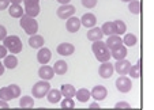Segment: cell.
<instances>
[{"label":"cell","mask_w":154,"mask_h":110,"mask_svg":"<svg viewBox=\"0 0 154 110\" xmlns=\"http://www.w3.org/2000/svg\"><path fill=\"white\" fill-rule=\"evenodd\" d=\"M91 50H93L96 58L100 61V63H105V61H109L112 57V53L109 50V48L106 46V43L102 42V40L96 41L91 45Z\"/></svg>","instance_id":"1"},{"label":"cell","mask_w":154,"mask_h":110,"mask_svg":"<svg viewBox=\"0 0 154 110\" xmlns=\"http://www.w3.org/2000/svg\"><path fill=\"white\" fill-rule=\"evenodd\" d=\"M19 25H20V27L25 30V33L29 35H34L35 33L38 31V22L35 20V18H32L26 14L20 18Z\"/></svg>","instance_id":"2"},{"label":"cell","mask_w":154,"mask_h":110,"mask_svg":"<svg viewBox=\"0 0 154 110\" xmlns=\"http://www.w3.org/2000/svg\"><path fill=\"white\" fill-rule=\"evenodd\" d=\"M3 45L12 55H18L22 52V41L18 35H7L6 40L3 41Z\"/></svg>","instance_id":"3"},{"label":"cell","mask_w":154,"mask_h":110,"mask_svg":"<svg viewBox=\"0 0 154 110\" xmlns=\"http://www.w3.org/2000/svg\"><path fill=\"white\" fill-rule=\"evenodd\" d=\"M49 90H51L49 82L44 80V79H42V80L34 83V86H33V88H32V94H33V97H34V98L41 99V98H44V97L49 93Z\"/></svg>","instance_id":"4"},{"label":"cell","mask_w":154,"mask_h":110,"mask_svg":"<svg viewBox=\"0 0 154 110\" xmlns=\"http://www.w3.org/2000/svg\"><path fill=\"white\" fill-rule=\"evenodd\" d=\"M56 14L60 19H68V18L74 16L75 14V7L72 4H61L57 10H56Z\"/></svg>","instance_id":"5"},{"label":"cell","mask_w":154,"mask_h":110,"mask_svg":"<svg viewBox=\"0 0 154 110\" xmlns=\"http://www.w3.org/2000/svg\"><path fill=\"white\" fill-rule=\"evenodd\" d=\"M116 88H117V91H120L123 94L131 91V88H132L131 79L125 78V75H120V78H117V80H116Z\"/></svg>","instance_id":"6"},{"label":"cell","mask_w":154,"mask_h":110,"mask_svg":"<svg viewBox=\"0 0 154 110\" xmlns=\"http://www.w3.org/2000/svg\"><path fill=\"white\" fill-rule=\"evenodd\" d=\"M113 71H115V65L109 61H105L100 65L98 68V75L101 76L102 79H109L112 75H113Z\"/></svg>","instance_id":"7"},{"label":"cell","mask_w":154,"mask_h":110,"mask_svg":"<svg viewBox=\"0 0 154 110\" xmlns=\"http://www.w3.org/2000/svg\"><path fill=\"white\" fill-rule=\"evenodd\" d=\"M108 95V90L106 87L102 86V84H98V86H94L93 90H91V98H94L96 101H104Z\"/></svg>","instance_id":"8"},{"label":"cell","mask_w":154,"mask_h":110,"mask_svg":"<svg viewBox=\"0 0 154 110\" xmlns=\"http://www.w3.org/2000/svg\"><path fill=\"white\" fill-rule=\"evenodd\" d=\"M113 65H115V71H116L119 75H127V73L130 72L131 63L128 60H125V58H123V60H116V64H113Z\"/></svg>","instance_id":"9"},{"label":"cell","mask_w":154,"mask_h":110,"mask_svg":"<svg viewBox=\"0 0 154 110\" xmlns=\"http://www.w3.org/2000/svg\"><path fill=\"white\" fill-rule=\"evenodd\" d=\"M82 26V22L79 18L76 16H71L67 19V23H66V29L68 33H76Z\"/></svg>","instance_id":"10"},{"label":"cell","mask_w":154,"mask_h":110,"mask_svg":"<svg viewBox=\"0 0 154 110\" xmlns=\"http://www.w3.org/2000/svg\"><path fill=\"white\" fill-rule=\"evenodd\" d=\"M51 58H52V53H51V50L48 49V48H41L40 50H38L37 53V61L40 64H42V65H45V64H48L51 61Z\"/></svg>","instance_id":"11"},{"label":"cell","mask_w":154,"mask_h":110,"mask_svg":"<svg viewBox=\"0 0 154 110\" xmlns=\"http://www.w3.org/2000/svg\"><path fill=\"white\" fill-rule=\"evenodd\" d=\"M38 76L44 80H51V79L55 76V71H53V67H49V65H41L40 70H38Z\"/></svg>","instance_id":"12"},{"label":"cell","mask_w":154,"mask_h":110,"mask_svg":"<svg viewBox=\"0 0 154 110\" xmlns=\"http://www.w3.org/2000/svg\"><path fill=\"white\" fill-rule=\"evenodd\" d=\"M74 52H75V46H74L72 43H70V42L59 43L57 53L60 56H71V55H74Z\"/></svg>","instance_id":"13"},{"label":"cell","mask_w":154,"mask_h":110,"mask_svg":"<svg viewBox=\"0 0 154 110\" xmlns=\"http://www.w3.org/2000/svg\"><path fill=\"white\" fill-rule=\"evenodd\" d=\"M81 22H82V26L87 27V29H91V27H96L97 18H96V15L94 14L87 12V14H85L81 18Z\"/></svg>","instance_id":"14"},{"label":"cell","mask_w":154,"mask_h":110,"mask_svg":"<svg viewBox=\"0 0 154 110\" xmlns=\"http://www.w3.org/2000/svg\"><path fill=\"white\" fill-rule=\"evenodd\" d=\"M106 46L109 48V50H113V49H117V48H120L123 45V41L122 38H120V35L117 34H113V35H109L106 40Z\"/></svg>","instance_id":"15"},{"label":"cell","mask_w":154,"mask_h":110,"mask_svg":"<svg viewBox=\"0 0 154 110\" xmlns=\"http://www.w3.org/2000/svg\"><path fill=\"white\" fill-rule=\"evenodd\" d=\"M102 37H104V33H102V30L100 29V27H91V29L89 30V33H87V38H89V41H91V42L102 40Z\"/></svg>","instance_id":"16"},{"label":"cell","mask_w":154,"mask_h":110,"mask_svg":"<svg viewBox=\"0 0 154 110\" xmlns=\"http://www.w3.org/2000/svg\"><path fill=\"white\" fill-rule=\"evenodd\" d=\"M44 37L42 35H38V34H34V35H30L29 38V45L33 48V49H41L44 46Z\"/></svg>","instance_id":"17"},{"label":"cell","mask_w":154,"mask_h":110,"mask_svg":"<svg viewBox=\"0 0 154 110\" xmlns=\"http://www.w3.org/2000/svg\"><path fill=\"white\" fill-rule=\"evenodd\" d=\"M53 71L56 75H66L68 71V64L64 60H57L53 65Z\"/></svg>","instance_id":"18"},{"label":"cell","mask_w":154,"mask_h":110,"mask_svg":"<svg viewBox=\"0 0 154 110\" xmlns=\"http://www.w3.org/2000/svg\"><path fill=\"white\" fill-rule=\"evenodd\" d=\"M61 97H63L61 91L56 90V88H51L49 93L47 94V98H48V102H49V103H59Z\"/></svg>","instance_id":"19"},{"label":"cell","mask_w":154,"mask_h":110,"mask_svg":"<svg viewBox=\"0 0 154 110\" xmlns=\"http://www.w3.org/2000/svg\"><path fill=\"white\" fill-rule=\"evenodd\" d=\"M3 64H4V67L6 68H8V70H15L17 68V65H18V58H17V56L15 55H7L6 57L3 58Z\"/></svg>","instance_id":"20"},{"label":"cell","mask_w":154,"mask_h":110,"mask_svg":"<svg viewBox=\"0 0 154 110\" xmlns=\"http://www.w3.org/2000/svg\"><path fill=\"white\" fill-rule=\"evenodd\" d=\"M8 12L12 18H19L20 19V18L23 16L25 10L20 7V4H11V6L8 7Z\"/></svg>","instance_id":"21"},{"label":"cell","mask_w":154,"mask_h":110,"mask_svg":"<svg viewBox=\"0 0 154 110\" xmlns=\"http://www.w3.org/2000/svg\"><path fill=\"white\" fill-rule=\"evenodd\" d=\"M75 97L78 98L79 102L85 103V102H89V99H90V97H91V91H89L87 88H79V90L76 91Z\"/></svg>","instance_id":"22"},{"label":"cell","mask_w":154,"mask_h":110,"mask_svg":"<svg viewBox=\"0 0 154 110\" xmlns=\"http://www.w3.org/2000/svg\"><path fill=\"white\" fill-rule=\"evenodd\" d=\"M60 91H61V94H63V97H67V98H72L76 94L75 87H74L72 84H63Z\"/></svg>","instance_id":"23"},{"label":"cell","mask_w":154,"mask_h":110,"mask_svg":"<svg viewBox=\"0 0 154 110\" xmlns=\"http://www.w3.org/2000/svg\"><path fill=\"white\" fill-rule=\"evenodd\" d=\"M112 53V57L116 58V60H123V58H125V56H127V48H125V45H122L120 48H117V49H113L111 50Z\"/></svg>","instance_id":"24"},{"label":"cell","mask_w":154,"mask_h":110,"mask_svg":"<svg viewBox=\"0 0 154 110\" xmlns=\"http://www.w3.org/2000/svg\"><path fill=\"white\" fill-rule=\"evenodd\" d=\"M101 30H102V33H104V35H113V34H116V30H115V23L113 22H105L104 25H102V27H101Z\"/></svg>","instance_id":"25"},{"label":"cell","mask_w":154,"mask_h":110,"mask_svg":"<svg viewBox=\"0 0 154 110\" xmlns=\"http://www.w3.org/2000/svg\"><path fill=\"white\" fill-rule=\"evenodd\" d=\"M138 42V38L135 34L132 33H128V34H124V38H123V43H124L125 46H134L137 45Z\"/></svg>","instance_id":"26"},{"label":"cell","mask_w":154,"mask_h":110,"mask_svg":"<svg viewBox=\"0 0 154 110\" xmlns=\"http://www.w3.org/2000/svg\"><path fill=\"white\" fill-rule=\"evenodd\" d=\"M19 106L23 107V109H30V107L34 106V99L29 95H25L19 99Z\"/></svg>","instance_id":"27"},{"label":"cell","mask_w":154,"mask_h":110,"mask_svg":"<svg viewBox=\"0 0 154 110\" xmlns=\"http://www.w3.org/2000/svg\"><path fill=\"white\" fill-rule=\"evenodd\" d=\"M113 23H115V30H116L117 35H122V34H124V33L127 31V25H125L123 20L117 19V20H115Z\"/></svg>","instance_id":"28"},{"label":"cell","mask_w":154,"mask_h":110,"mask_svg":"<svg viewBox=\"0 0 154 110\" xmlns=\"http://www.w3.org/2000/svg\"><path fill=\"white\" fill-rule=\"evenodd\" d=\"M128 10H130L131 14L138 15L140 12V1L139 0H132L128 3Z\"/></svg>","instance_id":"29"},{"label":"cell","mask_w":154,"mask_h":110,"mask_svg":"<svg viewBox=\"0 0 154 110\" xmlns=\"http://www.w3.org/2000/svg\"><path fill=\"white\" fill-rule=\"evenodd\" d=\"M41 8H40V4H37V6H32V7H25V14L29 15V16L32 18H35L38 14H40Z\"/></svg>","instance_id":"30"},{"label":"cell","mask_w":154,"mask_h":110,"mask_svg":"<svg viewBox=\"0 0 154 110\" xmlns=\"http://www.w3.org/2000/svg\"><path fill=\"white\" fill-rule=\"evenodd\" d=\"M0 99H4V101H7V102L14 99L10 87H3V88H0Z\"/></svg>","instance_id":"31"},{"label":"cell","mask_w":154,"mask_h":110,"mask_svg":"<svg viewBox=\"0 0 154 110\" xmlns=\"http://www.w3.org/2000/svg\"><path fill=\"white\" fill-rule=\"evenodd\" d=\"M130 76L132 79H138V78H140V63L138 61L135 65H131V68H130Z\"/></svg>","instance_id":"32"},{"label":"cell","mask_w":154,"mask_h":110,"mask_svg":"<svg viewBox=\"0 0 154 110\" xmlns=\"http://www.w3.org/2000/svg\"><path fill=\"white\" fill-rule=\"evenodd\" d=\"M61 109H74L75 107V102H74L72 98H67L64 97V99L61 101Z\"/></svg>","instance_id":"33"},{"label":"cell","mask_w":154,"mask_h":110,"mask_svg":"<svg viewBox=\"0 0 154 110\" xmlns=\"http://www.w3.org/2000/svg\"><path fill=\"white\" fill-rule=\"evenodd\" d=\"M8 87L12 93V97H14V98H19L20 97V87L18 86V84H10Z\"/></svg>","instance_id":"34"},{"label":"cell","mask_w":154,"mask_h":110,"mask_svg":"<svg viewBox=\"0 0 154 110\" xmlns=\"http://www.w3.org/2000/svg\"><path fill=\"white\" fill-rule=\"evenodd\" d=\"M82 6L86 7V8H94L97 6V0H81Z\"/></svg>","instance_id":"35"},{"label":"cell","mask_w":154,"mask_h":110,"mask_svg":"<svg viewBox=\"0 0 154 110\" xmlns=\"http://www.w3.org/2000/svg\"><path fill=\"white\" fill-rule=\"evenodd\" d=\"M25 7H32V6H37L40 4V0H23Z\"/></svg>","instance_id":"36"},{"label":"cell","mask_w":154,"mask_h":110,"mask_svg":"<svg viewBox=\"0 0 154 110\" xmlns=\"http://www.w3.org/2000/svg\"><path fill=\"white\" fill-rule=\"evenodd\" d=\"M6 37H7V29L3 25H0V41H4Z\"/></svg>","instance_id":"37"},{"label":"cell","mask_w":154,"mask_h":110,"mask_svg":"<svg viewBox=\"0 0 154 110\" xmlns=\"http://www.w3.org/2000/svg\"><path fill=\"white\" fill-rule=\"evenodd\" d=\"M10 3H11L10 0H0V11H2V10H7V8H8Z\"/></svg>","instance_id":"38"},{"label":"cell","mask_w":154,"mask_h":110,"mask_svg":"<svg viewBox=\"0 0 154 110\" xmlns=\"http://www.w3.org/2000/svg\"><path fill=\"white\" fill-rule=\"evenodd\" d=\"M7 52H8V49H7L4 45H0V60L6 57V56H7Z\"/></svg>","instance_id":"39"},{"label":"cell","mask_w":154,"mask_h":110,"mask_svg":"<svg viewBox=\"0 0 154 110\" xmlns=\"http://www.w3.org/2000/svg\"><path fill=\"white\" fill-rule=\"evenodd\" d=\"M115 107L116 109H120V107H124V109H130V103H127V102H117L116 105H115Z\"/></svg>","instance_id":"40"},{"label":"cell","mask_w":154,"mask_h":110,"mask_svg":"<svg viewBox=\"0 0 154 110\" xmlns=\"http://www.w3.org/2000/svg\"><path fill=\"white\" fill-rule=\"evenodd\" d=\"M0 109H8V102L4 99H0Z\"/></svg>","instance_id":"41"},{"label":"cell","mask_w":154,"mask_h":110,"mask_svg":"<svg viewBox=\"0 0 154 110\" xmlns=\"http://www.w3.org/2000/svg\"><path fill=\"white\" fill-rule=\"evenodd\" d=\"M4 70H6V67H4V64H2V61H0V76L4 73Z\"/></svg>","instance_id":"42"},{"label":"cell","mask_w":154,"mask_h":110,"mask_svg":"<svg viewBox=\"0 0 154 110\" xmlns=\"http://www.w3.org/2000/svg\"><path fill=\"white\" fill-rule=\"evenodd\" d=\"M56 1H59L60 4H70L71 0H56Z\"/></svg>","instance_id":"43"},{"label":"cell","mask_w":154,"mask_h":110,"mask_svg":"<svg viewBox=\"0 0 154 110\" xmlns=\"http://www.w3.org/2000/svg\"><path fill=\"white\" fill-rule=\"evenodd\" d=\"M10 1H11L12 4H20L22 1H23V0H10Z\"/></svg>","instance_id":"44"},{"label":"cell","mask_w":154,"mask_h":110,"mask_svg":"<svg viewBox=\"0 0 154 110\" xmlns=\"http://www.w3.org/2000/svg\"><path fill=\"white\" fill-rule=\"evenodd\" d=\"M100 105L97 103V102H93V103H90V107H98Z\"/></svg>","instance_id":"45"},{"label":"cell","mask_w":154,"mask_h":110,"mask_svg":"<svg viewBox=\"0 0 154 110\" xmlns=\"http://www.w3.org/2000/svg\"><path fill=\"white\" fill-rule=\"evenodd\" d=\"M122 1H128V3H130V1H132V0H122Z\"/></svg>","instance_id":"46"}]
</instances>
